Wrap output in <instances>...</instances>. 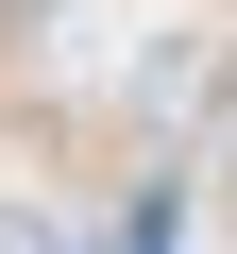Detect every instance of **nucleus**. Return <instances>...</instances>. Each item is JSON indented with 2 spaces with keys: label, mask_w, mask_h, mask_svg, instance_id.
<instances>
[{
  "label": "nucleus",
  "mask_w": 237,
  "mask_h": 254,
  "mask_svg": "<svg viewBox=\"0 0 237 254\" xmlns=\"http://www.w3.org/2000/svg\"><path fill=\"white\" fill-rule=\"evenodd\" d=\"M0 254H68V220H51L34 187H0Z\"/></svg>",
  "instance_id": "1"
}]
</instances>
